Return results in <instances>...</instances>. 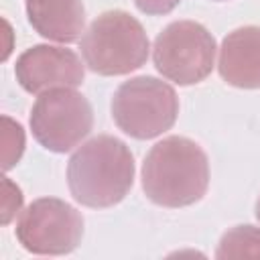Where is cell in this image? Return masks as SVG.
<instances>
[{
  "instance_id": "cell-1",
  "label": "cell",
  "mask_w": 260,
  "mask_h": 260,
  "mask_svg": "<svg viewBox=\"0 0 260 260\" xmlns=\"http://www.w3.org/2000/svg\"><path fill=\"white\" fill-rule=\"evenodd\" d=\"M209 187V160L203 148L185 138L169 136L156 142L142 162V189L160 207L197 203Z\"/></svg>"
},
{
  "instance_id": "cell-2",
  "label": "cell",
  "mask_w": 260,
  "mask_h": 260,
  "mask_svg": "<svg viewBox=\"0 0 260 260\" xmlns=\"http://www.w3.org/2000/svg\"><path fill=\"white\" fill-rule=\"evenodd\" d=\"M67 183L73 199L85 207L104 209L120 203L134 183L130 148L110 134L87 140L67 162Z\"/></svg>"
},
{
  "instance_id": "cell-3",
  "label": "cell",
  "mask_w": 260,
  "mask_h": 260,
  "mask_svg": "<svg viewBox=\"0 0 260 260\" xmlns=\"http://www.w3.org/2000/svg\"><path fill=\"white\" fill-rule=\"evenodd\" d=\"M148 37L142 24L124 10L102 12L81 37L85 65L98 75H126L148 59Z\"/></svg>"
},
{
  "instance_id": "cell-4",
  "label": "cell",
  "mask_w": 260,
  "mask_h": 260,
  "mask_svg": "<svg viewBox=\"0 0 260 260\" xmlns=\"http://www.w3.org/2000/svg\"><path fill=\"white\" fill-rule=\"evenodd\" d=\"M177 114L179 98L173 85L150 75L124 81L112 98L116 126L136 140H148L171 130Z\"/></svg>"
},
{
  "instance_id": "cell-5",
  "label": "cell",
  "mask_w": 260,
  "mask_h": 260,
  "mask_svg": "<svg viewBox=\"0 0 260 260\" xmlns=\"http://www.w3.org/2000/svg\"><path fill=\"white\" fill-rule=\"evenodd\" d=\"M215 59L213 35L195 20H175L158 32L152 47L156 71L177 85L203 81Z\"/></svg>"
},
{
  "instance_id": "cell-6",
  "label": "cell",
  "mask_w": 260,
  "mask_h": 260,
  "mask_svg": "<svg viewBox=\"0 0 260 260\" xmlns=\"http://www.w3.org/2000/svg\"><path fill=\"white\" fill-rule=\"evenodd\" d=\"M93 128V110L75 87L43 91L30 110V130L51 152H69Z\"/></svg>"
},
{
  "instance_id": "cell-7",
  "label": "cell",
  "mask_w": 260,
  "mask_h": 260,
  "mask_svg": "<svg viewBox=\"0 0 260 260\" xmlns=\"http://www.w3.org/2000/svg\"><path fill=\"white\" fill-rule=\"evenodd\" d=\"M14 232L24 250L41 256H61L79 246L83 217L63 199L41 197L22 211Z\"/></svg>"
},
{
  "instance_id": "cell-8",
  "label": "cell",
  "mask_w": 260,
  "mask_h": 260,
  "mask_svg": "<svg viewBox=\"0 0 260 260\" xmlns=\"http://www.w3.org/2000/svg\"><path fill=\"white\" fill-rule=\"evenodd\" d=\"M14 75L24 91L41 95L49 89L81 85L85 69L81 59L71 49L35 45L20 53L14 65Z\"/></svg>"
},
{
  "instance_id": "cell-9",
  "label": "cell",
  "mask_w": 260,
  "mask_h": 260,
  "mask_svg": "<svg viewBox=\"0 0 260 260\" xmlns=\"http://www.w3.org/2000/svg\"><path fill=\"white\" fill-rule=\"evenodd\" d=\"M217 69L234 87L260 89V26L232 30L219 47Z\"/></svg>"
},
{
  "instance_id": "cell-10",
  "label": "cell",
  "mask_w": 260,
  "mask_h": 260,
  "mask_svg": "<svg viewBox=\"0 0 260 260\" xmlns=\"http://www.w3.org/2000/svg\"><path fill=\"white\" fill-rule=\"evenodd\" d=\"M26 16L41 37L57 43H75L85 24L81 0H26Z\"/></svg>"
},
{
  "instance_id": "cell-11",
  "label": "cell",
  "mask_w": 260,
  "mask_h": 260,
  "mask_svg": "<svg viewBox=\"0 0 260 260\" xmlns=\"http://www.w3.org/2000/svg\"><path fill=\"white\" fill-rule=\"evenodd\" d=\"M215 258H260V228L236 225L228 230L217 244Z\"/></svg>"
},
{
  "instance_id": "cell-12",
  "label": "cell",
  "mask_w": 260,
  "mask_h": 260,
  "mask_svg": "<svg viewBox=\"0 0 260 260\" xmlns=\"http://www.w3.org/2000/svg\"><path fill=\"white\" fill-rule=\"evenodd\" d=\"M2 169L10 171L24 152V130L8 116H2Z\"/></svg>"
},
{
  "instance_id": "cell-13",
  "label": "cell",
  "mask_w": 260,
  "mask_h": 260,
  "mask_svg": "<svg viewBox=\"0 0 260 260\" xmlns=\"http://www.w3.org/2000/svg\"><path fill=\"white\" fill-rule=\"evenodd\" d=\"M22 207V191L8 177H2V223L8 225L10 219Z\"/></svg>"
},
{
  "instance_id": "cell-14",
  "label": "cell",
  "mask_w": 260,
  "mask_h": 260,
  "mask_svg": "<svg viewBox=\"0 0 260 260\" xmlns=\"http://www.w3.org/2000/svg\"><path fill=\"white\" fill-rule=\"evenodd\" d=\"M181 0H134L136 8L144 14L150 16H160V14H169L171 10L177 8Z\"/></svg>"
},
{
  "instance_id": "cell-15",
  "label": "cell",
  "mask_w": 260,
  "mask_h": 260,
  "mask_svg": "<svg viewBox=\"0 0 260 260\" xmlns=\"http://www.w3.org/2000/svg\"><path fill=\"white\" fill-rule=\"evenodd\" d=\"M256 217H258V221H260V197H258V201H256Z\"/></svg>"
},
{
  "instance_id": "cell-16",
  "label": "cell",
  "mask_w": 260,
  "mask_h": 260,
  "mask_svg": "<svg viewBox=\"0 0 260 260\" xmlns=\"http://www.w3.org/2000/svg\"><path fill=\"white\" fill-rule=\"evenodd\" d=\"M217 2H223V0H217Z\"/></svg>"
}]
</instances>
